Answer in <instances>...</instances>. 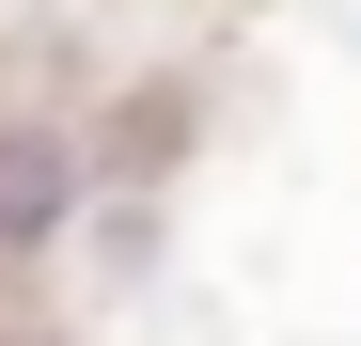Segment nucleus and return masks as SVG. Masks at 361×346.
<instances>
[]
</instances>
